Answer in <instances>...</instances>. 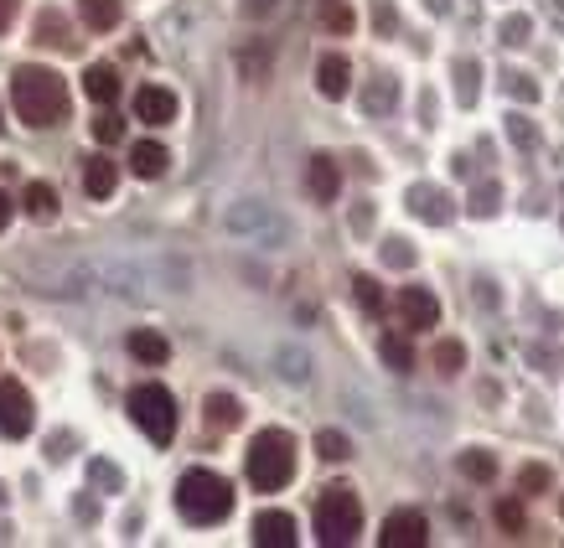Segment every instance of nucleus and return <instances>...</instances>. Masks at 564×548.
I'll use <instances>...</instances> for the list:
<instances>
[{"mask_svg": "<svg viewBox=\"0 0 564 548\" xmlns=\"http://www.w3.org/2000/svg\"><path fill=\"white\" fill-rule=\"evenodd\" d=\"M11 104H16V114L32 130L63 125L68 119V83H63V73H52V68H16Z\"/></svg>", "mask_w": 564, "mask_h": 548, "instance_id": "obj_1", "label": "nucleus"}, {"mask_svg": "<svg viewBox=\"0 0 564 548\" xmlns=\"http://www.w3.org/2000/svg\"><path fill=\"white\" fill-rule=\"evenodd\" d=\"M176 507H182L187 523H223L233 512V486L218 476V471H187L176 481Z\"/></svg>", "mask_w": 564, "mask_h": 548, "instance_id": "obj_2", "label": "nucleus"}, {"mask_svg": "<svg viewBox=\"0 0 564 548\" xmlns=\"http://www.w3.org/2000/svg\"><path fill=\"white\" fill-rule=\"evenodd\" d=\"M295 476V440L285 430H264L249 445V481L254 492H280V486Z\"/></svg>", "mask_w": 564, "mask_h": 548, "instance_id": "obj_3", "label": "nucleus"}, {"mask_svg": "<svg viewBox=\"0 0 564 548\" xmlns=\"http://www.w3.org/2000/svg\"><path fill=\"white\" fill-rule=\"evenodd\" d=\"M363 533V502L352 486H326L321 502H316V538L326 548H342Z\"/></svg>", "mask_w": 564, "mask_h": 548, "instance_id": "obj_4", "label": "nucleus"}, {"mask_svg": "<svg viewBox=\"0 0 564 548\" xmlns=\"http://www.w3.org/2000/svg\"><path fill=\"white\" fill-rule=\"evenodd\" d=\"M130 419H135L156 445H166V440L176 435V399H171V388H161V383H140V388L130 393Z\"/></svg>", "mask_w": 564, "mask_h": 548, "instance_id": "obj_5", "label": "nucleus"}, {"mask_svg": "<svg viewBox=\"0 0 564 548\" xmlns=\"http://www.w3.org/2000/svg\"><path fill=\"white\" fill-rule=\"evenodd\" d=\"M0 430H6L11 440L32 435V393H26L16 378L0 383Z\"/></svg>", "mask_w": 564, "mask_h": 548, "instance_id": "obj_6", "label": "nucleus"}, {"mask_svg": "<svg viewBox=\"0 0 564 548\" xmlns=\"http://www.w3.org/2000/svg\"><path fill=\"white\" fill-rule=\"evenodd\" d=\"M378 543H383V548H425V543H430V523H425L414 507H404V512H394L389 523H383Z\"/></svg>", "mask_w": 564, "mask_h": 548, "instance_id": "obj_7", "label": "nucleus"}, {"mask_svg": "<svg viewBox=\"0 0 564 548\" xmlns=\"http://www.w3.org/2000/svg\"><path fill=\"white\" fill-rule=\"evenodd\" d=\"M399 316H404V331H425L440 321V300L420 285H404L399 290Z\"/></svg>", "mask_w": 564, "mask_h": 548, "instance_id": "obj_8", "label": "nucleus"}, {"mask_svg": "<svg viewBox=\"0 0 564 548\" xmlns=\"http://www.w3.org/2000/svg\"><path fill=\"white\" fill-rule=\"evenodd\" d=\"M135 119H145V125H171L176 119V94L161 83H145L135 94Z\"/></svg>", "mask_w": 564, "mask_h": 548, "instance_id": "obj_9", "label": "nucleus"}, {"mask_svg": "<svg viewBox=\"0 0 564 548\" xmlns=\"http://www.w3.org/2000/svg\"><path fill=\"white\" fill-rule=\"evenodd\" d=\"M254 543L259 548H295V517L290 512H259L254 517Z\"/></svg>", "mask_w": 564, "mask_h": 548, "instance_id": "obj_10", "label": "nucleus"}, {"mask_svg": "<svg viewBox=\"0 0 564 548\" xmlns=\"http://www.w3.org/2000/svg\"><path fill=\"white\" fill-rule=\"evenodd\" d=\"M316 88L326 99H347V88H352V68H347V57L342 52H326L321 63H316Z\"/></svg>", "mask_w": 564, "mask_h": 548, "instance_id": "obj_11", "label": "nucleus"}, {"mask_svg": "<svg viewBox=\"0 0 564 548\" xmlns=\"http://www.w3.org/2000/svg\"><path fill=\"white\" fill-rule=\"evenodd\" d=\"M306 187H311L316 202H337V192H342V171H337V161H332V156H311V166H306Z\"/></svg>", "mask_w": 564, "mask_h": 548, "instance_id": "obj_12", "label": "nucleus"}, {"mask_svg": "<svg viewBox=\"0 0 564 548\" xmlns=\"http://www.w3.org/2000/svg\"><path fill=\"white\" fill-rule=\"evenodd\" d=\"M114 187H120V171H114V161H104V156H94V161H88L83 166V192L88 197H114Z\"/></svg>", "mask_w": 564, "mask_h": 548, "instance_id": "obj_13", "label": "nucleus"}, {"mask_svg": "<svg viewBox=\"0 0 564 548\" xmlns=\"http://www.w3.org/2000/svg\"><path fill=\"white\" fill-rule=\"evenodd\" d=\"M130 357H140L145 368H161V362L171 357V342L161 337V331H130Z\"/></svg>", "mask_w": 564, "mask_h": 548, "instance_id": "obj_14", "label": "nucleus"}, {"mask_svg": "<svg viewBox=\"0 0 564 548\" xmlns=\"http://www.w3.org/2000/svg\"><path fill=\"white\" fill-rule=\"evenodd\" d=\"M83 88H88V99H94V104H114V99H120V73H114L109 63H94L88 78H83Z\"/></svg>", "mask_w": 564, "mask_h": 548, "instance_id": "obj_15", "label": "nucleus"}, {"mask_svg": "<svg viewBox=\"0 0 564 548\" xmlns=\"http://www.w3.org/2000/svg\"><path fill=\"white\" fill-rule=\"evenodd\" d=\"M166 161H171L166 145H156V140H140V145L130 150V171H135V176H161Z\"/></svg>", "mask_w": 564, "mask_h": 548, "instance_id": "obj_16", "label": "nucleus"}, {"mask_svg": "<svg viewBox=\"0 0 564 548\" xmlns=\"http://www.w3.org/2000/svg\"><path fill=\"white\" fill-rule=\"evenodd\" d=\"M78 16L94 26V32H114V26H120V0H78Z\"/></svg>", "mask_w": 564, "mask_h": 548, "instance_id": "obj_17", "label": "nucleus"}, {"mask_svg": "<svg viewBox=\"0 0 564 548\" xmlns=\"http://www.w3.org/2000/svg\"><path fill=\"white\" fill-rule=\"evenodd\" d=\"M409 207L420 212V218H430V223H445V218H451L445 192H435V187H414V192H409Z\"/></svg>", "mask_w": 564, "mask_h": 548, "instance_id": "obj_18", "label": "nucleus"}, {"mask_svg": "<svg viewBox=\"0 0 564 548\" xmlns=\"http://www.w3.org/2000/svg\"><path fill=\"white\" fill-rule=\"evenodd\" d=\"M26 212H32L37 223L57 218V192L47 187V181H32V187H26Z\"/></svg>", "mask_w": 564, "mask_h": 548, "instance_id": "obj_19", "label": "nucleus"}, {"mask_svg": "<svg viewBox=\"0 0 564 548\" xmlns=\"http://www.w3.org/2000/svg\"><path fill=\"white\" fill-rule=\"evenodd\" d=\"M239 419H244L239 399H228V393H213V399H207V424H218V430H233Z\"/></svg>", "mask_w": 564, "mask_h": 548, "instance_id": "obj_20", "label": "nucleus"}, {"mask_svg": "<svg viewBox=\"0 0 564 548\" xmlns=\"http://www.w3.org/2000/svg\"><path fill=\"white\" fill-rule=\"evenodd\" d=\"M378 352H383V362H389L394 373H409L414 368V352H409V342L399 337V331H389V337L378 342Z\"/></svg>", "mask_w": 564, "mask_h": 548, "instance_id": "obj_21", "label": "nucleus"}, {"mask_svg": "<svg viewBox=\"0 0 564 548\" xmlns=\"http://www.w3.org/2000/svg\"><path fill=\"white\" fill-rule=\"evenodd\" d=\"M37 42H52V47H73V37H68V21L57 16V11H42V16H37Z\"/></svg>", "mask_w": 564, "mask_h": 548, "instance_id": "obj_22", "label": "nucleus"}, {"mask_svg": "<svg viewBox=\"0 0 564 548\" xmlns=\"http://www.w3.org/2000/svg\"><path fill=\"white\" fill-rule=\"evenodd\" d=\"M461 476H471V481H492V476H497V461H492L487 450H466V455H461Z\"/></svg>", "mask_w": 564, "mask_h": 548, "instance_id": "obj_23", "label": "nucleus"}, {"mask_svg": "<svg viewBox=\"0 0 564 548\" xmlns=\"http://www.w3.org/2000/svg\"><path fill=\"white\" fill-rule=\"evenodd\" d=\"M352 295H358V306H363L368 316H378V311H383V290H378L373 274H358V280H352Z\"/></svg>", "mask_w": 564, "mask_h": 548, "instance_id": "obj_24", "label": "nucleus"}, {"mask_svg": "<svg viewBox=\"0 0 564 548\" xmlns=\"http://www.w3.org/2000/svg\"><path fill=\"white\" fill-rule=\"evenodd\" d=\"M316 455H321V461H347L352 445H347V435H337V430H321V435H316Z\"/></svg>", "mask_w": 564, "mask_h": 548, "instance_id": "obj_25", "label": "nucleus"}, {"mask_svg": "<svg viewBox=\"0 0 564 548\" xmlns=\"http://www.w3.org/2000/svg\"><path fill=\"white\" fill-rule=\"evenodd\" d=\"M435 368H440L445 378L461 373V368H466V347H461V342H440V347H435Z\"/></svg>", "mask_w": 564, "mask_h": 548, "instance_id": "obj_26", "label": "nucleus"}, {"mask_svg": "<svg viewBox=\"0 0 564 548\" xmlns=\"http://www.w3.org/2000/svg\"><path fill=\"white\" fill-rule=\"evenodd\" d=\"M518 486H523V497H539V492H549V471L544 466H523L518 471Z\"/></svg>", "mask_w": 564, "mask_h": 548, "instance_id": "obj_27", "label": "nucleus"}, {"mask_svg": "<svg viewBox=\"0 0 564 548\" xmlns=\"http://www.w3.org/2000/svg\"><path fill=\"white\" fill-rule=\"evenodd\" d=\"M94 135L104 140V145H114V140H125V119L120 114H104L99 125H94Z\"/></svg>", "mask_w": 564, "mask_h": 548, "instance_id": "obj_28", "label": "nucleus"}, {"mask_svg": "<svg viewBox=\"0 0 564 548\" xmlns=\"http://www.w3.org/2000/svg\"><path fill=\"white\" fill-rule=\"evenodd\" d=\"M497 528L523 533V507H518V502H497Z\"/></svg>", "mask_w": 564, "mask_h": 548, "instance_id": "obj_29", "label": "nucleus"}, {"mask_svg": "<svg viewBox=\"0 0 564 548\" xmlns=\"http://www.w3.org/2000/svg\"><path fill=\"white\" fill-rule=\"evenodd\" d=\"M326 26H332V32H352V11L347 6H326Z\"/></svg>", "mask_w": 564, "mask_h": 548, "instance_id": "obj_30", "label": "nucleus"}, {"mask_svg": "<svg viewBox=\"0 0 564 548\" xmlns=\"http://www.w3.org/2000/svg\"><path fill=\"white\" fill-rule=\"evenodd\" d=\"M471 207H477V212H492V207H497V192H492V187H482V192H477V202H471Z\"/></svg>", "mask_w": 564, "mask_h": 548, "instance_id": "obj_31", "label": "nucleus"}, {"mask_svg": "<svg viewBox=\"0 0 564 548\" xmlns=\"http://www.w3.org/2000/svg\"><path fill=\"white\" fill-rule=\"evenodd\" d=\"M11 16H16V0H0V32L11 26Z\"/></svg>", "mask_w": 564, "mask_h": 548, "instance_id": "obj_32", "label": "nucleus"}, {"mask_svg": "<svg viewBox=\"0 0 564 548\" xmlns=\"http://www.w3.org/2000/svg\"><path fill=\"white\" fill-rule=\"evenodd\" d=\"M6 223H11V197L0 192V228H6Z\"/></svg>", "mask_w": 564, "mask_h": 548, "instance_id": "obj_33", "label": "nucleus"}, {"mask_svg": "<svg viewBox=\"0 0 564 548\" xmlns=\"http://www.w3.org/2000/svg\"><path fill=\"white\" fill-rule=\"evenodd\" d=\"M430 6H435V11H445V0H430Z\"/></svg>", "mask_w": 564, "mask_h": 548, "instance_id": "obj_34", "label": "nucleus"}]
</instances>
